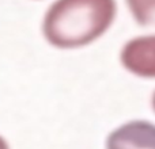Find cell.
Wrapping results in <instances>:
<instances>
[{
	"label": "cell",
	"mask_w": 155,
	"mask_h": 149,
	"mask_svg": "<svg viewBox=\"0 0 155 149\" xmlns=\"http://www.w3.org/2000/svg\"><path fill=\"white\" fill-rule=\"evenodd\" d=\"M116 14V0H56L44 16V37L54 48H82L109 30Z\"/></svg>",
	"instance_id": "6da1fadb"
},
{
	"label": "cell",
	"mask_w": 155,
	"mask_h": 149,
	"mask_svg": "<svg viewBox=\"0 0 155 149\" xmlns=\"http://www.w3.org/2000/svg\"><path fill=\"white\" fill-rule=\"evenodd\" d=\"M134 19L142 27H155V0H127Z\"/></svg>",
	"instance_id": "277c9868"
},
{
	"label": "cell",
	"mask_w": 155,
	"mask_h": 149,
	"mask_svg": "<svg viewBox=\"0 0 155 149\" xmlns=\"http://www.w3.org/2000/svg\"><path fill=\"white\" fill-rule=\"evenodd\" d=\"M106 149H155V125L143 119L129 121L107 136Z\"/></svg>",
	"instance_id": "3957f363"
},
{
	"label": "cell",
	"mask_w": 155,
	"mask_h": 149,
	"mask_svg": "<svg viewBox=\"0 0 155 149\" xmlns=\"http://www.w3.org/2000/svg\"><path fill=\"white\" fill-rule=\"evenodd\" d=\"M0 149H10V145H8V142L5 141V140L3 138L2 136H0Z\"/></svg>",
	"instance_id": "5b68a950"
},
{
	"label": "cell",
	"mask_w": 155,
	"mask_h": 149,
	"mask_svg": "<svg viewBox=\"0 0 155 149\" xmlns=\"http://www.w3.org/2000/svg\"><path fill=\"white\" fill-rule=\"evenodd\" d=\"M153 109H154V111H155V92H154V95H153Z\"/></svg>",
	"instance_id": "8992f818"
},
{
	"label": "cell",
	"mask_w": 155,
	"mask_h": 149,
	"mask_svg": "<svg viewBox=\"0 0 155 149\" xmlns=\"http://www.w3.org/2000/svg\"><path fill=\"white\" fill-rule=\"evenodd\" d=\"M120 61L132 74L155 79V35L129 40L121 49Z\"/></svg>",
	"instance_id": "7a4b0ae2"
}]
</instances>
